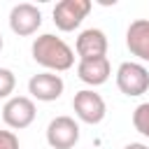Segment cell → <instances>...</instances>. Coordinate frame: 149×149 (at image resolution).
<instances>
[{
    "label": "cell",
    "mask_w": 149,
    "mask_h": 149,
    "mask_svg": "<svg viewBox=\"0 0 149 149\" xmlns=\"http://www.w3.org/2000/svg\"><path fill=\"white\" fill-rule=\"evenodd\" d=\"M30 51H33V61L47 68V72H65L74 65V51L70 49V44L51 33L35 37Z\"/></svg>",
    "instance_id": "6da1fadb"
},
{
    "label": "cell",
    "mask_w": 149,
    "mask_h": 149,
    "mask_svg": "<svg viewBox=\"0 0 149 149\" xmlns=\"http://www.w3.org/2000/svg\"><path fill=\"white\" fill-rule=\"evenodd\" d=\"M116 86L123 95L137 98V95L147 93V88H149V70L142 63L126 61L116 70Z\"/></svg>",
    "instance_id": "7a4b0ae2"
},
{
    "label": "cell",
    "mask_w": 149,
    "mask_h": 149,
    "mask_svg": "<svg viewBox=\"0 0 149 149\" xmlns=\"http://www.w3.org/2000/svg\"><path fill=\"white\" fill-rule=\"evenodd\" d=\"M72 109H74V114H77L79 121L91 123V126L100 123V121L105 119V114H107V105H105L102 95L95 93L93 88H81V91H77L74 98H72Z\"/></svg>",
    "instance_id": "3957f363"
},
{
    "label": "cell",
    "mask_w": 149,
    "mask_h": 149,
    "mask_svg": "<svg viewBox=\"0 0 149 149\" xmlns=\"http://www.w3.org/2000/svg\"><path fill=\"white\" fill-rule=\"evenodd\" d=\"M91 0H61L54 7V23L58 30L70 33L74 28L81 26V21L88 16L91 12Z\"/></svg>",
    "instance_id": "277c9868"
},
{
    "label": "cell",
    "mask_w": 149,
    "mask_h": 149,
    "mask_svg": "<svg viewBox=\"0 0 149 149\" xmlns=\"http://www.w3.org/2000/svg\"><path fill=\"white\" fill-rule=\"evenodd\" d=\"M35 102L33 98L28 95H14L5 102L2 107V121L12 128V130H21V128H28L33 121H35Z\"/></svg>",
    "instance_id": "5b68a950"
},
{
    "label": "cell",
    "mask_w": 149,
    "mask_h": 149,
    "mask_svg": "<svg viewBox=\"0 0 149 149\" xmlns=\"http://www.w3.org/2000/svg\"><path fill=\"white\" fill-rule=\"evenodd\" d=\"M47 142L51 149H72L79 142V123L72 116H56L47 126Z\"/></svg>",
    "instance_id": "8992f818"
},
{
    "label": "cell",
    "mask_w": 149,
    "mask_h": 149,
    "mask_svg": "<svg viewBox=\"0 0 149 149\" xmlns=\"http://www.w3.org/2000/svg\"><path fill=\"white\" fill-rule=\"evenodd\" d=\"M42 26V12L30 5V2H19L12 7L9 12V28L12 33H16L19 37H28L33 33H37V28Z\"/></svg>",
    "instance_id": "52a82bcc"
},
{
    "label": "cell",
    "mask_w": 149,
    "mask_h": 149,
    "mask_svg": "<svg viewBox=\"0 0 149 149\" xmlns=\"http://www.w3.org/2000/svg\"><path fill=\"white\" fill-rule=\"evenodd\" d=\"M63 88H65V81L56 72H37L28 79V93L42 102L58 100L63 95Z\"/></svg>",
    "instance_id": "ba28073f"
},
{
    "label": "cell",
    "mask_w": 149,
    "mask_h": 149,
    "mask_svg": "<svg viewBox=\"0 0 149 149\" xmlns=\"http://www.w3.org/2000/svg\"><path fill=\"white\" fill-rule=\"evenodd\" d=\"M74 51H77L79 61L107 56V35L100 28H86V30H81L77 35Z\"/></svg>",
    "instance_id": "9c48e42d"
},
{
    "label": "cell",
    "mask_w": 149,
    "mask_h": 149,
    "mask_svg": "<svg viewBox=\"0 0 149 149\" xmlns=\"http://www.w3.org/2000/svg\"><path fill=\"white\" fill-rule=\"evenodd\" d=\"M126 47L133 56L149 63V19H135L126 30Z\"/></svg>",
    "instance_id": "30bf717a"
},
{
    "label": "cell",
    "mask_w": 149,
    "mask_h": 149,
    "mask_svg": "<svg viewBox=\"0 0 149 149\" xmlns=\"http://www.w3.org/2000/svg\"><path fill=\"white\" fill-rule=\"evenodd\" d=\"M112 74V65H109V58L107 56H100V58H86V61H79L77 65V77L88 84V86H100L109 79Z\"/></svg>",
    "instance_id": "8fae6325"
},
{
    "label": "cell",
    "mask_w": 149,
    "mask_h": 149,
    "mask_svg": "<svg viewBox=\"0 0 149 149\" xmlns=\"http://www.w3.org/2000/svg\"><path fill=\"white\" fill-rule=\"evenodd\" d=\"M133 126L140 135H144L149 140V102H140L133 109Z\"/></svg>",
    "instance_id": "7c38bea8"
},
{
    "label": "cell",
    "mask_w": 149,
    "mask_h": 149,
    "mask_svg": "<svg viewBox=\"0 0 149 149\" xmlns=\"http://www.w3.org/2000/svg\"><path fill=\"white\" fill-rule=\"evenodd\" d=\"M14 86H16V77L9 68H0V100H9V95L14 93Z\"/></svg>",
    "instance_id": "4fadbf2b"
},
{
    "label": "cell",
    "mask_w": 149,
    "mask_h": 149,
    "mask_svg": "<svg viewBox=\"0 0 149 149\" xmlns=\"http://www.w3.org/2000/svg\"><path fill=\"white\" fill-rule=\"evenodd\" d=\"M0 149H19V137L14 130H0Z\"/></svg>",
    "instance_id": "5bb4252c"
},
{
    "label": "cell",
    "mask_w": 149,
    "mask_h": 149,
    "mask_svg": "<svg viewBox=\"0 0 149 149\" xmlns=\"http://www.w3.org/2000/svg\"><path fill=\"white\" fill-rule=\"evenodd\" d=\"M123 149H149L147 144H142V142H130V144H126Z\"/></svg>",
    "instance_id": "9a60e30c"
},
{
    "label": "cell",
    "mask_w": 149,
    "mask_h": 149,
    "mask_svg": "<svg viewBox=\"0 0 149 149\" xmlns=\"http://www.w3.org/2000/svg\"><path fill=\"white\" fill-rule=\"evenodd\" d=\"M2 47H5V40H2V33H0V51H2Z\"/></svg>",
    "instance_id": "2e32d148"
}]
</instances>
